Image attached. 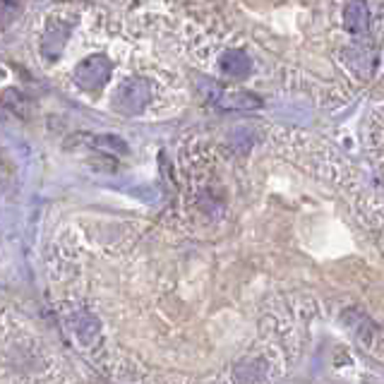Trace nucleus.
<instances>
[{"instance_id":"f257e3e1","label":"nucleus","mask_w":384,"mask_h":384,"mask_svg":"<svg viewBox=\"0 0 384 384\" xmlns=\"http://www.w3.org/2000/svg\"><path fill=\"white\" fill-rule=\"evenodd\" d=\"M149 99H151L149 82L142 80V77H130V80H125L118 85L111 104L115 111H120L125 115H137L146 108Z\"/></svg>"},{"instance_id":"f03ea898","label":"nucleus","mask_w":384,"mask_h":384,"mask_svg":"<svg viewBox=\"0 0 384 384\" xmlns=\"http://www.w3.org/2000/svg\"><path fill=\"white\" fill-rule=\"evenodd\" d=\"M111 60L104 55H92L85 58L80 65L75 68V82L87 92H99L101 87L108 82L111 77Z\"/></svg>"},{"instance_id":"7ed1b4c3","label":"nucleus","mask_w":384,"mask_h":384,"mask_svg":"<svg viewBox=\"0 0 384 384\" xmlns=\"http://www.w3.org/2000/svg\"><path fill=\"white\" fill-rule=\"evenodd\" d=\"M368 19H370V10L363 0H351L343 8V27L353 31V34L368 29Z\"/></svg>"},{"instance_id":"20e7f679","label":"nucleus","mask_w":384,"mask_h":384,"mask_svg":"<svg viewBox=\"0 0 384 384\" xmlns=\"http://www.w3.org/2000/svg\"><path fill=\"white\" fill-rule=\"evenodd\" d=\"M250 68H252V63H250L247 53H242V50H228L221 58V70L228 77H235V80L245 77L250 73Z\"/></svg>"},{"instance_id":"39448f33","label":"nucleus","mask_w":384,"mask_h":384,"mask_svg":"<svg viewBox=\"0 0 384 384\" xmlns=\"http://www.w3.org/2000/svg\"><path fill=\"white\" fill-rule=\"evenodd\" d=\"M219 106L228 108V111H233V108H257L260 99L252 94H245V92H233V94H221Z\"/></svg>"}]
</instances>
